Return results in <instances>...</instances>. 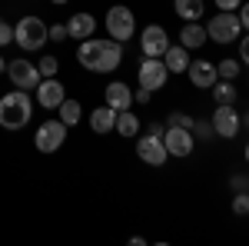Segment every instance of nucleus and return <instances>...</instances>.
Returning <instances> with one entry per match:
<instances>
[{"mask_svg":"<svg viewBox=\"0 0 249 246\" xmlns=\"http://www.w3.org/2000/svg\"><path fill=\"white\" fill-rule=\"evenodd\" d=\"M57 114H60V120H63L67 127H77V123H80V116H83V110H80V103H77V100H70V96H67V100H63V103L57 107Z\"/></svg>","mask_w":249,"mask_h":246,"instance_id":"22","label":"nucleus"},{"mask_svg":"<svg viewBox=\"0 0 249 246\" xmlns=\"http://www.w3.org/2000/svg\"><path fill=\"white\" fill-rule=\"evenodd\" d=\"M47 40H50V37H47V23H43L40 17H23L17 27H14V43H17L23 54L40 50Z\"/></svg>","mask_w":249,"mask_h":246,"instance_id":"3","label":"nucleus"},{"mask_svg":"<svg viewBox=\"0 0 249 246\" xmlns=\"http://www.w3.org/2000/svg\"><path fill=\"white\" fill-rule=\"evenodd\" d=\"M107 34L113 40H130L136 34V17H133V10L130 7H123V3H116V7H110L107 10Z\"/></svg>","mask_w":249,"mask_h":246,"instance_id":"4","label":"nucleus"},{"mask_svg":"<svg viewBox=\"0 0 249 246\" xmlns=\"http://www.w3.org/2000/svg\"><path fill=\"white\" fill-rule=\"evenodd\" d=\"M150 96H153V90H146V87H140V90L133 94V100H136V103H150Z\"/></svg>","mask_w":249,"mask_h":246,"instance_id":"32","label":"nucleus"},{"mask_svg":"<svg viewBox=\"0 0 249 246\" xmlns=\"http://www.w3.org/2000/svg\"><path fill=\"white\" fill-rule=\"evenodd\" d=\"M7 43H14V27L7 20H0V47H7Z\"/></svg>","mask_w":249,"mask_h":246,"instance_id":"29","label":"nucleus"},{"mask_svg":"<svg viewBox=\"0 0 249 246\" xmlns=\"http://www.w3.org/2000/svg\"><path fill=\"white\" fill-rule=\"evenodd\" d=\"M210 90H213V100H216V103H236V87H232V80H216Z\"/></svg>","mask_w":249,"mask_h":246,"instance_id":"23","label":"nucleus"},{"mask_svg":"<svg viewBox=\"0 0 249 246\" xmlns=\"http://www.w3.org/2000/svg\"><path fill=\"white\" fill-rule=\"evenodd\" d=\"M213 133L223 136V140H232L239 133V114L232 110V103H216V110H213Z\"/></svg>","mask_w":249,"mask_h":246,"instance_id":"11","label":"nucleus"},{"mask_svg":"<svg viewBox=\"0 0 249 246\" xmlns=\"http://www.w3.org/2000/svg\"><path fill=\"white\" fill-rule=\"evenodd\" d=\"M246 123H249V116H246Z\"/></svg>","mask_w":249,"mask_h":246,"instance_id":"41","label":"nucleus"},{"mask_svg":"<svg viewBox=\"0 0 249 246\" xmlns=\"http://www.w3.org/2000/svg\"><path fill=\"white\" fill-rule=\"evenodd\" d=\"M163 63H166V70L170 74H186V67H190V57H186V47L183 43H176V47H166V54H163Z\"/></svg>","mask_w":249,"mask_h":246,"instance_id":"18","label":"nucleus"},{"mask_svg":"<svg viewBox=\"0 0 249 246\" xmlns=\"http://www.w3.org/2000/svg\"><path fill=\"white\" fill-rule=\"evenodd\" d=\"M193 123H196V120H193V116H186V114H179V110H176V114H170V127H183V130H193Z\"/></svg>","mask_w":249,"mask_h":246,"instance_id":"27","label":"nucleus"},{"mask_svg":"<svg viewBox=\"0 0 249 246\" xmlns=\"http://www.w3.org/2000/svg\"><path fill=\"white\" fill-rule=\"evenodd\" d=\"M239 60L249 63V37H243V43H239Z\"/></svg>","mask_w":249,"mask_h":246,"instance_id":"34","label":"nucleus"},{"mask_svg":"<svg viewBox=\"0 0 249 246\" xmlns=\"http://www.w3.org/2000/svg\"><path fill=\"white\" fill-rule=\"evenodd\" d=\"M113 130L120 133V136H126V140H130V136L140 133V116H136L130 107H126V110H116V127H113Z\"/></svg>","mask_w":249,"mask_h":246,"instance_id":"20","label":"nucleus"},{"mask_svg":"<svg viewBox=\"0 0 249 246\" xmlns=\"http://www.w3.org/2000/svg\"><path fill=\"white\" fill-rule=\"evenodd\" d=\"M206 40H210V37H206V27H199L196 20L183 23V30H179V43H183L186 50H199Z\"/></svg>","mask_w":249,"mask_h":246,"instance_id":"17","label":"nucleus"},{"mask_svg":"<svg viewBox=\"0 0 249 246\" xmlns=\"http://www.w3.org/2000/svg\"><path fill=\"white\" fill-rule=\"evenodd\" d=\"M7 76H10V83L17 87V90H37V83L43 80L37 70V63H27V60H10L7 63Z\"/></svg>","mask_w":249,"mask_h":246,"instance_id":"7","label":"nucleus"},{"mask_svg":"<svg viewBox=\"0 0 249 246\" xmlns=\"http://www.w3.org/2000/svg\"><path fill=\"white\" fill-rule=\"evenodd\" d=\"M246 163H249V143H246Z\"/></svg>","mask_w":249,"mask_h":246,"instance_id":"38","label":"nucleus"},{"mask_svg":"<svg viewBox=\"0 0 249 246\" xmlns=\"http://www.w3.org/2000/svg\"><path fill=\"white\" fill-rule=\"evenodd\" d=\"M246 193H249V180H246Z\"/></svg>","mask_w":249,"mask_h":246,"instance_id":"40","label":"nucleus"},{"mask_svg":"<svg viewBox=\"0 0 249 246\" xmlns=\"http://www.w3.org/2000/svg\"><path fill=\"white\" fill-rule=\"evenodd\" d=\"M166 80H170V70H166L163 57H146L140 63V87H146V90H163Z\"/></svg>","mask_w":249,"mask_h":246,"instance_id":"8","label":"nucleus"},{"mask_svg":"<svg viewBox=\"0 0 249 246\" xmlns=\"http://www.w3.org/2000/svg\"><path fill=\"white\" fill-rule=\"evenodd\" d=\"M239 30H243V23H239V17H236L232 10H219V14L206 23V37H213L216 43H232V40H239Z\"/></svg>","mask_w":249,"mask_h":246,"instance_id":"6","label":"nucleus"},{"mask_svg":"<svg viewBox=\"0 0 249 246\" xmlns=\"http://www.w3.org/2000/svg\"><path fill=\"white\" fill-rule=\"evenodd\" d=\"M37 70H40V76H57L60 60H57V57H43V60L37 63Z\"/></svg>","mask_w":249,"mask_h":246,"instance_id":"26","label":"nucleus"},{"mask_svg":"<svg viewBox=\"0 0 249 246\" xmlns=\"http://www.w3.org/2000/svg\"><path fill=\"white\" fill-rule=\"evenodd\" d=\"M239 3H243V0H216L219 10H239Z\"/></svg>","mask_w":249,"mask_h":246,"instance_id":"33","label":"nucleus"},{"mask_svg":"<svg viewBox=\"0 0 249 246\" xmlns=\"http://www.w3.org/2000/svg\"><path fill=\"white\" fill-rule=\"evenodd\" d=\"M77 60L80 67H87L90 74H113L123 60V47L120 40H83L77 47Z\"/></svg>","mask_w":249,"mask_h":246,"instance_id":"1","label":"nucleus"},{"mask_svg":"<svg viewBox=\"0 0 249 246\" xmlns=\"http://www.w3.org/2000/svg\"><path fill=\"white\" fill-rule=\"evenodd\" d=\"M146 133H153V136H163V133H166V127L156 120V123H150V130H146Z\"/></svg>","mask_w":249,"mask_h":246,"instance_id":"35","label":"nucleus"},{"mask_svg":"<svg viewBox=\"0 0 249 246\" xmlns=\"http://www.w3.org/2000/svg\"><path fill=\"white\" fill-rule=\"evenodd\" d=\"M193 133H196L199 140H206V136L213 133V123H193Z\"/></svg>","mask_w":249,"mask_h":246,"instance_id":"30","label":"nucleus"},{"mask_svg":"<svg viewBox=\"0 0 249 246\" xmlns=\"http://www.w3.org/2000/svg\"><path fill=\"white\" fill-rule=\"evenodd\" d=\"M67 123L63 120H47V123H40L37 133H34V143H37L40 153H57L63 143H67Z\"/></svg>","mask_w":249,"mask_h":246,"instance_id":"5","label":"nucleus"},{"mask_svg":"<svg viewBox=\"0 0 249 246\" xmlns=\"http://www.w3.org/2000/svg\"><path fill=\"white\" fill-rule=\"evenodd\" d=\"M239 23H243V30H249V0L239 3Z\"/></svg>","mask_w":249,"mask_h":246,"instance_id":"31","label":"nucleus"},{"mask_svg":"<svg viewBox=\"0 0 249 246\" xmlns=\"http://www.w3.org/2000/svg\"><path fill=\"white\" fill-rule=\"evenodd\" d=\"M93 30H96V17H90V14H73V17L67 20V34L70 37H77V40H90L93 37Z\"/></svg>","mask_w":249,"mask_h":246,"instance_id":"16","label":"nucleus"},{"mask_svg":"<svg viewBox=\"0 0 249 246\" xmlns=\"http://www.w3.org/2000/svg\"><path fill=\"white\" fill-rule=\"evenodd\" d=\"M47 37L57 40V43H60V40H67V37H70V34H67V23H53V27H47Z\"/></svg>","mask_w":249,"mask_h":246,"instance_id":"28","label":"nucleus"},{"mask_svg":"<svg viewBox=\"0 0 249 246\" xmlns=\"http://www.w3.org/2000/svg\"><path fill=\"white\" fill-rule=\"evenodd\" d=\"M216 74H219V80H236L239 76V60H219Z\"/></svg>","mask_w":249,"mask_h":246,"instance_id":"24","label":"nucleus"},{"mask_svg":"<svg viewBox=\"0 0 249 246\" xmlns=\"http://www.w3.org/2000/svg\"><path fill=\"white\" fill-rule=\"evenodd\" d=\"M107 107H113V110H126V107H133V90L126 87V83H107Z\"/></svg>","mask_w":249,"mask_h":246,"instance_id":"15","label":"nucleus"},{"mask_svg":"<svg viewBox=\"0 0 249 246\" xmlns=\"http://www.w3.org/2000/svg\"><path fill=\"white\" fill-rule=\"evenodd\" d=\"M34 116V100L27 90H10L7 96H0V127L3 130H20L27 127Z\"/></svg>","mask_w":249,"mask_h":246,"instance_id":"2","label":"nucleus"},{"mask_svg":"<svg viewBox=\"0 0 249 246\" xmlns=\"http://www.w3.org/2000/svg\"><path fill=\"white\" fill-rule=\"evenodd\" d=\"M173 10L183 17V23L203 17V0H173Z\"/></svg>","mask_w":249,"mask_h":246,"instance_id":"21","label":"nucleus"},{"mask_svg":"<svg viewBox=\"0 0 249 246\" xmlns=\"http://www.w3.org/2000/svg\"><path fill=\"white\" fill-rule=\"evenodd\" d=\"M136 156L143 163H150V167H163L170 160V153L163 147V136H153V133H146V136L136 140Z\"/></svg>","mask_w":249,"mask_h":246,"instance_id":"10","label":"nucleus"},{"mask_svg":"<svg viewBox=\"0 0 249 246\" xmlns=\"http://www.w3.org/2000/svg\"><path fill=\"white\" fill-rule=\"evenodd\" d=\"M63 100H67V90H63V83H60L57 76H43V80L37 83V103L40 107L57 110Z\"/></svg>","mask_w":249,"mask_h":246,"instance_id":"13","label":"nucleus"},{"mask_svg":"<svg viewBox=\"0 0 249 246\" xmlns=\"http://www.w3.org/2000/svg\"><path fill=\"white\" fill-rule=\"evenodd\" d=\"M163 147H166L170 156L186 160V156L193 153V147H196V136H193V130H183V127H166V133H163Z\"/></svg>","mask_w":249,"mask_h":246,"instance_id":"9","label":"nucleus"},{"mask_svg":"<svg viewBox=\"0 0 249 246\" xmlns=\"http://www.w3.org/2000/svg\"><path fill=\"white\" fill-rule=\"evenodd\" d=\"M140 47H143L146 57H163L166 47H170V37H166V30H163L160 23H150V27H143V34H140Z\"/></svg>","mask_w":249,"mask_h":246,"instance_id":"12","label":"nucleus"},{"mask_svg":"<svg viewBox=\"0 0 249 246\" xmlns=\"http://www.w3.org/2000/svg\"><path fill=\"white\" fill-rule=\"evenodd\" d=\"M232 213H236V216H246L249 213V193L246 189H236V196H232Z\"/></svg>","mask_w":249,"mask_h":246,"instance_id":"25","label":"nucleus"},{"mask_svg":"<svg viewBox=\"0 0 249 246\" xmlns=\"http://www.w3.org/2000/svg\"><path fill=\"white\" fill-rule=\"evenodd\" d=\"M113 127H116V110L113 107L103 103V107H96L93 114H90V130L93 133H110Z\"/></svg>","mask_w":249,"mask_h":246,"instance_id":"19","label":"nucleus"},{"mask_svg":"<svg viewBox=\"0 0 249 246\" xmlns=\"http://www.w3.org/2000/svg\"><path fill=\"white\" fill-rule=\"evenodd\" d=\"M186 74H190V83H193V87H199V90H210L213 83L219 80L216 63H213V60H190Z\"/></svg>","mask_w":249,"mask_h":246,"instance_id":"14","label":"nucleus"},{"mask_svg":"<svg viewBox=\"0 0 249 246\" xmlns=\"http://www.w3.org/2000/svg\"><path fill=\"white\" fill-rule=\"evenodd\" d=\"M3 67H7V60H3V57H0V74H3Z\"/></svg>","mask_w":249,"mask_h":246,"instance_id":"37","label":"nucleus"},{"mask_svg":"<svg viewBox=\"0 0 249 246\" xmlns=\"http://www.w3.org/2000/svg\"><path fill=\"white\" fill-rule=\"evenodd\" d=\"M50 3H67V0H50Z\"/></svg>","mask_w":249,"mask_h":246,"instance_id":"39","label":"nucleus"},{"mask_svg":"<svg viewBox=\"0 0 249 246\" xmlns=\"http://www.w3.org/2000/svg\"><path fill=\"white\" fill-rule=\"evenodd\" d=\"M230 187H232V189H246V180H243V176H232Z\"/></svg>","mask_w":249,"mask_h":246,"instance_id":"36","label":"nucleus"}]
</instances>
